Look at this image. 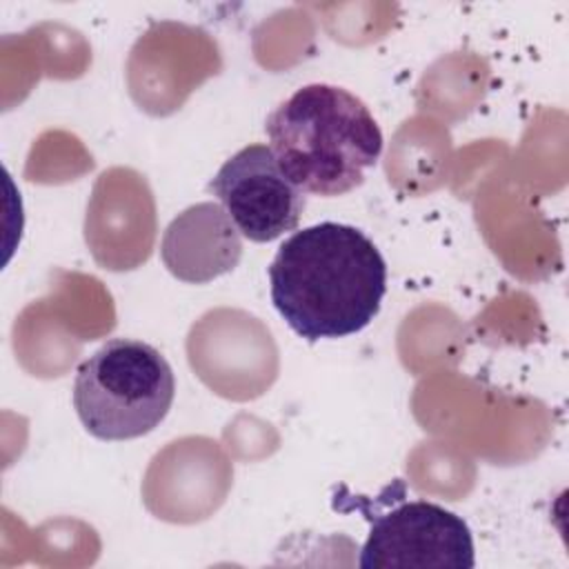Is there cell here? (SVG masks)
<instances>
[{
  "label": "cell",
  "instance_id": "8992f818",
  "mask_svg": "<svg viewBox=\"0 0 569 569\" xmlns=\"http://www.w3.org/2000/svg\"><path fill=\"white\" fill-rule=\"evenodd\" d=\"M238 229L222 207L202 202L180 213L162 240L167 269L187 282H207L236 267L240 258Z\"/></svg>",
  "mask_w": 569,
  "mask_h": 569
},
{
  "label": "cell",
  "instance_id": "3957f363",
  "mask_svg": "<svg viewBox=\"0 0 569 569\" xmlns=\"http://www.w3.org/2000/svg\"><path fill=\"white\" fill-rule=\"evenodd\" d=\"M176 378L167 358L149 342L111 338L80 362L73 409L98 440L122 442L147 436L169 413Z\"/></svg>",
  "mask_w": 569,
  "mask_h": 569
},
{
  "label": "cell",
  "instance_id": "7a4b0ae2",
  "mask_svg": "<svg viewBox=\"0 0 569 569\" xmlns=\"http://www.w3.org/2000/svg\"><path fill=\"white\" fill-rule=\"evenodd\" d=\"M269 147L305 193L336 198L365 182L382 153V131L351 91L313 82L296 89L267 118Z\"/></svg>",
  "mask_w": 569,
  "mask_h": 569
},
{
  "label": "cell",
  "instance_id": "6da1fadb",
  "mask_svg": "<svg viewBox=\"0 0 569 569\" xmlns=\"http://www.w3.org/2000/svg\"><path fill=\"white\" fill-rule=\"evenodd\" d=\"M271 302L309 342L347 338L378 316L387 262L358 227L320 222L293 231L269 264Z\"/></svg>",
  "mask_w": 569,
  "mask_h": 569
},
{
  "label": "cell",
  "instance_id": "277c9868",
  "mask_svg": "<svg viewBox=\"0 0 569 569\" xmlns=\"http://www.w3.org/2000/svg\"><path fill=\"white\" fill-rule=\"evenodd\" d=\"M362 569H471L473 536L462 516L429 500H409L369 516Z\"/></svg>",
  "mask_w": 569,
  "mask_h": 569
},
{
  "label": "cell",
  "instance_id": "5b68a950",
  "mask_svg": "<svg viewBox=\"0 0 569 569\" xmlns=\"http://www.w3.org/2000/svg\"><path fill=\"white\" fill-rule=\"evenodd\" d=\"M207 189L251 242H271L293 231L305 209V191L280 169L269 144H247L236 151Z\"/></svg>",
  "mask_w": 569,
  "mask_h": 569
}]
</instances>
